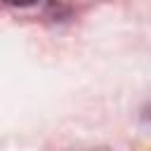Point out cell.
Segmentation results:
<instances>
[{"label":"cell","mask_w":151,"mask_h":151,"mask_svg":"<svg viewBox=\"0 0 151 151\" xmlns=\"http://www.w3.org/2000/svg\"><path fill=\"white\" fill-rule=\"evenodd\" d=\"M5 2H9V5H31L35 0H5Z\"/></svg>","instance_id":"cell-1"}]
</instances>
